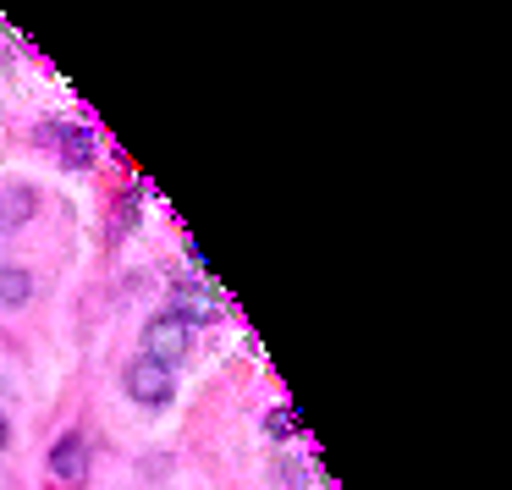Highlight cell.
Returning <instances> with one entry per match:
<instances>
[{
	"mask_svg": "<svg viewBox=\"0 0 512 490\" xmlns=\"http://www.w3.org/2000/svg\"><path fill=\"white\" fill-rule=\"evenodd\" d=\"M12 441V424H6V413H0V446Z\"/></svg>",
	"mask_w": 512,
	"mask_h": 490,
	"instance_id": "obj_9",
	"label": "cell"
},
{
	"mask_svg": "<svg viewBox=\"0 0 512 490\" xmlns=\"http://www.w3.org/2000/svg\"><path fill=\"white\" fill-rule=\"evenodd\" d=\"M0 215H6L12 226H23L28 215H34V188H23V182H17V188H6V193H0Z\"/></svg>",
	"mask_w": 512,
	"mask_h": 490,
	"instance_id": "obj_5",
	"label": "cell"
},
{
	"mask_svg": "<svg viewBox=\"0 0 512 490\" xmlns=\"http://www.w3.org/2000/svg\"><path fill=\"white\" fill-rule=\"evenodd\" d=\"M83 463H89V446H83V435H61V446L50 452V468H56V479H83Z\"/></svg>",
	"mask_w": 512,
	"mask_h": 490,
	"instance_id": "obj_4",
	"label": "cell"
},
{
	"mask_svg": "<svg viewBox=\"0 0 512 490\" xmlns=\"http://www.w3.org/2000/svg\"><path fill=\"white\" fill-rule=\"evenodd\" d=\"M34 298V276H28V270H0V303H28Z\"/></svg>",
	"mask_w": 512,
	"mask_h": 490,
	"instance_id": "obj_6",
	"label": "cell"
},
{
	"mask_svg": "<svg viewBox=\"0 0 512 490\" xmlns=\"http://www.w3.org/2000/svg\"><path fill=\"white\" fill-rule=\"evenodd\" d=\"M67 155H72V166H83V160H89V138H83V133H67Z\"/></svg>",
	"mask_w": 512,
	"mask_h": 490,
	"instance_id": "obj_8",
	"label": "cell"
},
{
	"mask_svg": "<svg viewBox=\"0 0 512 490\" xmlns=\"http://www.w3.org/2000/svg\"><path fill=\"white\" fill-rule=\"evenodd\" d=\"M127 397H133V402H144V408H160V402H166L171 397V391H177V386H171V369L166 364H155V358H144V353H138L133 358V364H127Z\"/></svg>",
	"mask_w": 512,
	"mask_h": 490,
	"instance_id": "obj_2",
	"label": "cell"
},
{
	"mask_svg": "<svg viewBox=\"0 0 512 490\" xmlns=\"http://www.w3.org/2000/svg\"><path fill=\"white\" fill-rule=\"evenodd\" d=\"M265 430L276 435V441H287V435H298V413H292V408H270Z\"/></svg>",
	"mask_w": 512,
	"mask_h": 490,
	"instance_id": "obj_7",
	"label": "cell"
},
{
	"mask_svg": "<svg viewBox=\"0 0 512 490\" xmlns=\"http://www.w3.org/2000/svg\"><path fill=\"white\" fill-rule=\"evenodd\" d=\"M171 314L188 320V325H210L226 314V303L215 287H188V281H177V287H171Z\"/></svg>",
	"mask_w": 512,
	"mask_h": 490,
	"instance_id": "obj_3",
	"label": "cell"
},
{
	"mask_svg": "<svg viewBox=\"0 0 512 490\" xmlns=\"http://www.w3.org/2000/svg\"><path fill=\"white\" fill-rule=\"evenodd\" d=\"M193 353V325L177 320V314H155V320L144 325V358H155V364H182V358Z\"/></svg>",
	"mask_w": 512,
	"mask_h": 490,
	"instance_id": "obj_1",
	"label": "cell"
}]
</instances>
